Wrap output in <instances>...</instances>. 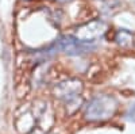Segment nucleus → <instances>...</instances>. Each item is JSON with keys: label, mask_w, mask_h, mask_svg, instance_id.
Wrapping results in <instances>:
<instances>
[{"label": "nucleus", "mask_w": 135, "mask_h": 134, "mask_svg": "<svg viewBox=\"0 0 135 134\" xmlns=\"http://www.w3.org/2000/svg\"><path fill=\"white\" fill-rule=\"evenodd\" d=\"M118 102L111 95H96L88 102L84 117L89 122L108 121L116 114Z\"/></svg>", "instance_id": "nucleus-1"}, {"label": "nucleus", "mask_w": 135, "mask_h": 134, "mask_svg": "<svg viewBox=\"0 0 135 134\" xmlns=\"http://www.w3.org/2000/svg\"><path fill=\"white\" fill-rule=\"evenodd\" d=\"M54 45L57 48V50H61L68 56L84 54L88 52H92L96 48V45H88V43L80 42L73 35H62L54 42Z\"/></svg>", "instance_id": "nucleus-2"}, {"label": "nucleus", "mask_w": 135, "mask_h": 134, "mask_svg": "<svg viewBox=\"0 0 135 134\" xmlns=\"http://www.w3.org/2000/svg\"><path fill=\"white\" fill-rule=\"evenodd\" d=\"M105 31V23L101 20H92L89 23H85L80 27L76 29V37L80 42L88 43V45H95L96 39L100 38Z\"/></svg>", "instance_id": "nucleus-3"}, {"label": "nucleus", "mask_w": 135, "mask_h": 134, "mask_svg": "<svg viewBox=\"0 0 135 134\" xmlns=\"http://www.w3.org/2000/svg\"><path fill=\"white\" fill-rule=\"evenodd\" d=\"M83 91V81L78 79H68L65 81L58 83L54 87L53 94L57 99L65 100V102H69V100L80 96Z\"/></svg>", "instance_id": "nucleus-4"}, {"label": "nucleus", "mask_w": 135, "mask_h": 134, "mask_svg": "<svg viewBox=\"0 0 135 134\" xmlns=\"http://www.w3.org/2000/svg\"><path fill=\"white\" fill-rule=\"evenodd\" d=\"M126 118L130 121V122H135V103H132L127 111H126Z\"/></svg>", "instance_id": "nucleus-5"}, {"label": "nucleus", "mask_w": 135, "mask_h": 134, "mask_svg": "<svg viewBox=\"0 0 135 134\" xmlns=\"http://www.w3.org/2000/svg\"><path fill=\"white\" fill-rule=\"evenodd\" d=\"M55 2H58V3H68V2H72V0H55Z\"/></svg>", "instance_id": "nucleus-6"}]
</instances>
